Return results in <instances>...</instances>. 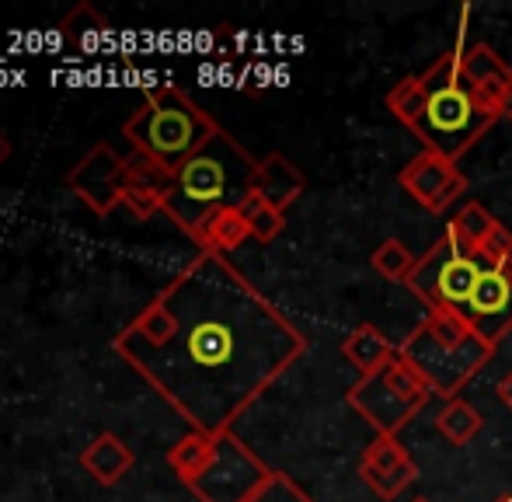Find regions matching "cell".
Returning a JSON list of instances; mask_svg holds the SVG:
<instances>
[{"mask_svg": "<svg viewBox=\"0 0 512 502\" xmlns=\"http://www.w3.org/2000/svg\"><path fill=\"white\" fill-rule=\"evenodd\" d=\"M115 353L199 433L234 422L307 353V335L220 251H199L115 339Z\"/></svg>", "mask_w": 512, "mask_h": 502, "instance_id": "1", "label": "cell"}, {"mask_svg": "<svg viewBox=\"0 0 512 502\" xmlns=\"http://www.w3.org/2000/svg\"><path fill=\"white\" fill-rule=\"evenodd\" d=\"M405 286L429 314H453L492 346L512 332V258L467 251L443 234L418 255Z\"/></svg>", "mask_w": 512, "mask_h": 502, "instance_id": "2", "label": "cell"}, {"mask_svg": "<svg viewBox=\"0 0 512 502\" xmlns=\"http://www.w3.org/2000/svg\"><path fill=\"white\" fill-rule=\"evenodd\" d=\"M255 171V157L227 129H220L199 154H192L175 171V185L164 199V213L185 234H192L209 213L223 210V206H241L255 185Z\"/></svg>", "mask_w": 512, "mask_h": 502, "instance_id": "3", "label": "cell"}, {"mask_svg": "<svg viewBox=\"0 0 512 502\" xmlns=\"http://www.w3.org/2000/svg\"><path fill=\"white\" fill-rule=\"evenodd\" d=\"M418 81H422L425 91V119L422 129H418V140H422L425 150L457 164V157H464L488 129L499 123V116L488 112L467 84L457 49L439 56L425 74H418Z\"/></svg>", "mask_w": 512, "mask_h": 502, "instance_id": "4", "label": "cell"}, {"mask_svg": "<svg viewBox=\"0 0 512 502\" xmlns=\"http://www.w3.org/2000/svg\"><path fill=\"white\" fill-rule=\"evenodd\" d=\"M216 133H220L216 119L199 109L175 84H161V88L147 91L140 109L122 123V136L133 143V150L154 157L168 171L182 168Z\"/></svg>", "mask_w": 512, "mask_h": 502, "instance_id": "5", "label": "cell"}, {"mask_svg": "<svg viewBox=\"0 0 512 502\" xmlns=\"http://www.w3.org/2000/svg\"><path fill=\"white\" fill-rule=\"evenodd\" d=\"M398 349L429 384V391L443 401L457 398L495 356L492 342H485L453 314H429Z\"/></svg>", "mask_w": 512, "mask_h": 502, "instance_id": "6", "label": "cell"}, {"mask_svg": "<svg viewBox=\"0 0 512 502\" xmlns=\"http://www.w3.org/2000/svg\"><path fill=\"white\" fill-rule=\"evenodd\" d=\"M429 398V384L401 356V349L391 363H384L377 374L359 377L345 394V401L363 415L366 426L377 429V436H398L429 405Z\"/></svg>", "mask_w": 512, "mask_h": 502, "instance_id": "7", "label": "cell"}, {"mask_svg": "<svg viewBox=\"0 0 512 502\" xmlns=\"http://www.w3.org/2000/svg\"><path fill=\"white\" fill-rule=\"evenodd\" d=\"M272 468H265L248 447L234 436V429L216 433L213 461L196 482H189V492L199 502H248L269 482Z\"/></svg>", "mask_w": 512, "mask_h": 502, "instance_id": "8", "label": "cell"}, {"mask_svg": "<svg viewBox=\"0 0 512 502\" xmlns=\"http://www.w3.org/2000/svg\"><path fill=\"white\" fill-rule=\"evenodd\" d=\"M67 189L105 217L115 206H126L129 192H136L129 157H119L108 143H98L74 164V171L67 175Z\"/></svg>", "mask_w": 512, "mask_h": 502, "instance_id": "9", "label": "cell"}, {"mask_svg": "<svg viewBox=\"0 0 512 502\" xmlns=\"http://www.w3.org/2000/svg\"><path fill=\"white\" fill-rule=\"evenodd\" d=\"M398 182L425 213H446L453 206V199H460L467 192L464 171L453 161H446V157L432 154V150H422L418 157H411L401 168Z\"/></svg>", "mask_w": 512, "mask_h": 502, "instance_id": "10", "label": "cell"}, {"mask_svg": "<svg viewBox=\"0 0 512 502\" xmlns=\"http://www.w3.org/2000/svg\"><path fill=\"white\" fill-rule=\"evenodd\" d=\"M457 49L460 70H464L467 84L474 88V95L481 98L488 112L495 116H509L512 109V67L495 53L488 42H467V46H453Z\"/></svg>", "mask_w": 512, "mask_h": 502, "instance_id": "11", "label": "cell"}, {"mask_svg": "<svg viewBox=\"0 0 512 502\" xmlns=\"http://www.w3.org/2000/svg\"><path fill=\"white\" fill-rule=\"evenodd\" d=\"M359 475L370 485L373 496L398 499L418 478V468L398 436H373L370 447L363 450V461H359Z\"/></svg>", "mask_w": 512, "mask_h": 502, "instance_id": "12", "label": "cell"}, {"mask_svg": "<svg viewBox=\"0 0 512 502\" xmlns=\"http://www.w3.org/2000/svg\"><path fill=\"white\" fill-rule=\"evenodd\" d=\"M304 189H307L304 171H300L286 154H265L262 161H258L251 192H255L265 206L286 213L300 196H304Z\"/></svg>", "mask_w": 512, "mask_h": 502, "instance_id": "13", "label": "cell"}, {"mask_svg": "<svg viewBox=\"0 0 512 502\" xmlns=\"http://www.w3.org/2000/svg\"><path fill=\"white\" fill-rule=\"evenodd\" d=\"M189 238L196 251H220V255H227V251H237L251 238V224L241 213V206H223V210L209 213L206 220H199Z\"/></svg>", "mask_w": 512, "mask_h": 502, "instance_id": "14", "label": "cell"}, {"mask_svg": "<svg viewBox=\"0 0 512 502\" xmlns=\"http://www.w3.org/2000/svg\"><path fill=\"white\" fill-rule=\"evenodd\" d=\"M133 464H136L133 447H126L115 433H102L81 454V468L88 471L98 485H119L122 478L133 471Z\"/></svg>", "mask_w": 512, "mask_h": 502, "instance_id": "15", "label": "cell"}, {"mask_svg": "<svg viewBox=\"0 0 512 502\" xmlns=\"http://www.w3.org/2000/svg\"><path fill=\"white\" fill-rule=\"evenodd\" d=\"M342 356L359 370V377H370V374H377L384 363H391L394 356H398V346H394V342L387 339L380 328L359 325V328H352V332L345 335Z\"/></svg>", "mask_w": 512, "mask_h": 502, "instance_id": "16", "label": "cell"}, {"mask_svg": "<svg viewBox=\"0 0 512 502\" xmlns=\"http://www.w3.org/2000/svg\"><path fill=\"white\" fill-rule=\"evenodd\" d=\"M495 224H499V220H495L481 203H464L457 213H453V220L446 224L443 234L453 241V245H460L467 251H481L485 241L492 238Z\"/></svg>", "mask_w": 512, "mask_h": 502, "instance_id": "17", "label": "cell"}, {"mask_svg": "<svg viewBox=\"0 0 512 502\" xmlns=\"http://www.w3.org/2000/svg\"><path fill=\"white\" fill-rule=\"evenodd\" d=\"M213 450H216V436L192 429L189 436H182V440L171 447L168 464H171V471H175V475L189 485L209 468V461H213Z\"/></svg>", "mask_w": 512, "mask_h": 502, "instance_id": "18", "label": "cell"}, {"mask_svg": "<svg viewBox=\"0 0 512 502\" xmlns=\"http://www.w3.org/2000/svg\"><path fill=\"white\" fill-rule=\"evenodd\" d=\"M105 32H108V21L91 4H77V11H70L67 21L60 25V35L77 53H95V49L102 46Z\"/></svg>", "mask_w": 512, "mask_h": 502, "instance_id": "19", "label": "cell"}, {"mask_svg": "<svg viewBox=\"0 0 512 502\" xmlns=\"http://www.w3.org/2000/svg\"><path fill=\"white\" fill-rule=\"evenodd\" d=\"M436 426L453 447H467V443L485 429V419H481L478 408L467 405L464 398H453V401H446L443 412L436 415Z\"/></svg>", "mask_w": 512, "mask_h": 502, "instance_id": "20", "label": "cell"}, {"mask_svg": "<svg viewBox=\"0 0 512 502\" xmlns=\"http://www.w3.org/2000/svg\"><path fill=\"white\" fill-rule=\"evenodd\" d=\"M387 112H391L398 123H405L411 133L418 136L422 129V119H425V91H422V81L418 77H401L391 91H387Z\"/></svg>", "mask_w": 512, "mask_h": 502, "instance_id": "21", "label": "cell"}, {"mask_svg": "<svg viewBox=\"0 0 512 502\" xmlns=\"http://www.w3.org/2000/svg\"><path fill=\"white\" fill-rule=\"evenodd\" d=\"M370 265H373V272H377L380 279H387V283H408V276L415 272L418 258L411 255L405 241L387 238V241H380L377 251H373Z\"/></svg>", "mask_w": 512, "mask_h": 502, "instance_id": "22", "label": "cell"}, {"mask_svg": "<svg viewBox=\"0 0 512 502\" xmlns=\"http://www.w3.org/2000/svg\"><path fill=\"white\" fill-rule=\"evenodd\" d=\"M248 502H314V499H310L290 475H283V471H272L269 482H265Z\"/></svg>", "mask_w": 512, "mask_h": 502, "instance_id": "23", "label": "cell"}, {"mask_svg": "<svg viewBox=\"0 0 512 502\" xmlns=\"http://www.w3.org/2000/svg\"><path fill=\"white\" fill-rule=\"evenodd\" d=\"M248 224H251V238L269 245V241H276L279 234L286 231V213L272 210V206H258V210L248 217Z\"/></svg>", "mask_w": 512, "mask_h": 502, "instance_id": "24", "label": "cell"}, {"mask_svg": "<svg viewBox=\"0 0 512 502\" xmlns=\"http://www.w3.org/2000/svg\"><path fill=\"white\" fill-rule=\"evenodd\" d=\"M485 255H492V258H512V231L506 224H495V231H492V238L485 241Z\"/></svg>", "mask_w": 512, "mask_h": 502, "instance_id": "25", "label": "cell"}, {"mask_svg": "<svg viewBox=\"0 0 512 502\" xmlns=\"http://www.w3.org/2000/svg\"><path fill=\"white\" fill-rule=\"evenodd\" d=\"M499 398L506 401V405H509V412H512V374H509V377L499 384Z\"/></svg>", "mask_w": 512, "mask_h": 502, "instance_id": "26", "label": "cell"}, {"mask_svg": "<svg viewBox=\"0 0 512 502\" xmlns=\"http://www.w3.org/2000/svg\"><path fill=\"white\" fill-rule=\"evenodd\" d=\"M7 157H11V140H7V133L0 129V168H4Z\"/></svg>", "mask_w": 512, "mask_h": 502, "instance_id": "27", "label": "cell"}, {"mask_svg": "<svg viewBox=\"0 0 512 502\" xmlns=\"http://www.w3.org/2000/svg\"><path fill=\"white\" fill-rule=\"evenodd\" d=\"M495 502H512V496H499V499H495Z\"/></svg>", "mask_w": 512, "mask_h": 502, "instance_id": "28", "label": "cell"}, {"mask_svg": "<svg viewBox=\"0 0 512 502\" xmlns=\"http://www.w3.org/2000/svg\"><path fill=\"white\" fill-rule=\"evenodd\" d=\"M411 502H429V499H422V496H418V499H411Z\"/></svg>", "mask_w": 512, "mask_h": 502, "instance_id": "29", "label": "cell"}, {"mask_svg": "<svg viewBox=\"0 0 512 502\" xmlns=\"http://www.w3.org/2000/svg\"><path fill=\"white\" fill-rule=\"evenodd\" d=\"M509 123H512V109H509Z\"/></svg>", "mask_w": 512, "mask_h": 502, "instance_id": "30", "label": "cell"}]
</instances>
